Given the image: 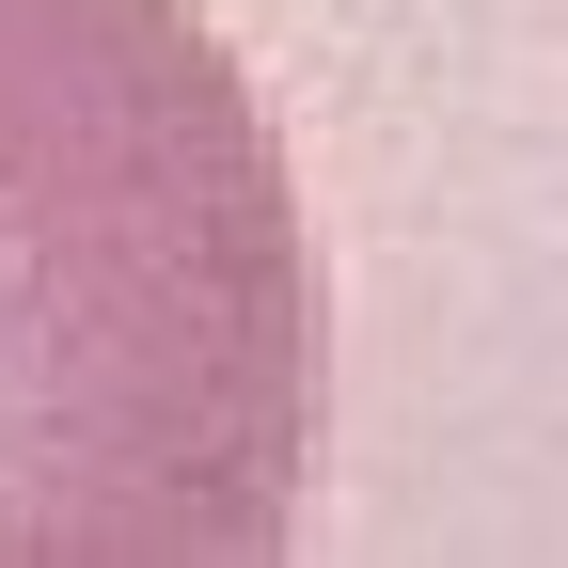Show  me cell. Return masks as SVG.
<instances>
[{"instance_id": "cell-1", "label": "cell", "mask_w": 568, "mask_h": 568, "mask_svg": "<svg viewBox=\"0 0 568 568\" xmlns=\"http://www.w3.org/2000/svg\"><path fill=\"white\" fill-rule=\"evenodd\" d=\"M316 489V237L190 0H0V568H253Z\"/></svg>"}]
</instances>
